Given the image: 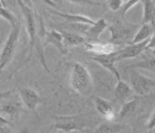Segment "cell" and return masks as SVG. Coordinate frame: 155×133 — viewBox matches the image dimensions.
I'll return each instance as SVG.
<instances>
[{
  "instance_id": "6da1fadb",
  "label": "cell",
  "mask_w": 155,
  "mask_h": 133,
  "mask_svg": "<svg viewBox=\"0 0 155 133\" xmlns=\"http://www.w3.org/2000/svg\"><path fill=\"white\" fill-rule=\"evenodd\" d=\"M69 85L74 92L83 96H90L94 92L93 78L88 68L80 63H74L71 67Z\"/></svg>"
},
{
  "instance_id": "7a4b0ae2",
  "label": "cell",
  "mask_w": 155,
  "mask_h": 133,
  "mask_svg": "<svg viewBox=\"0 0 155 133\" xmlns=\"http://www.w3.org/2000/svg\"><path fill=\"white\" fill-rule=\"evenodd\" d=\"M88 115L54 116V123L52 128L54 131H60L64 133L73 131H83L88 127Z\"/></svg>"
},
{
  "instance_id": "3957f363",
  "label": "cell",
  "mask_w": 155,
  "mask_h": 133,
  "mask_svg": "<svg viewBox=\"0 0 155 133\" xmlns=\"http://www.w3.org/2000/svg\"><path fill=\"white\" fill-rule=\"evenodd\" d=\"M20 32V23H18L16 26L12 27L10 33L0 52V73L12 62L18 43Z\"/></svg>"
},
{
  "instance_id": "277c9868",
  "label": "cell",
  "mask_w": 155,
  "mask_h": 133,
  "mask_svg": "<svg viewBox=\"0 0 155 133\" xmlns=\"http://www.w3.org/2000/svg\"><path fill=\"white\" fill-rule=\"evenodd\" d=\"M18 4L19 5L21 12L24 16L26 31H27L28 39H29V46H30L31 52L34 49L35 46L40 41L38 39L37 35V24L34 16V11L32 7L28 4V3L23 2V1H18Z\"/></svg>"
},
{
  "instance_id": "5b68a950",
  "label": "cell",
  "mask_w": 155,
  "mask_h": 133,
  "mask_svg": "<svg viewBox=\"0 0 155 133\" xmlns=\"http://www.w3.org/2000/svg\"><path fill=\"white\" fill-rule=\"evenodd\" d=\"M129 69L130 86L135 92L140 96H145L151 92L155 88V80L147 76L143 75L135 68Z\"/></svg>"
},
{
  "instance_id": "8992f818",
  "label": "cell",
  "mask_w": 155,
  "mask_h": 133,
  "mask_svg": "<svg viewBox=\"0 0 155 133\" xmlns=\"http://www.w3.org/2000/svg\"><path fill=\"white\" fill-rule=\"evenodd\" d=\"M108 28L111 33L109 43L114 46H122L131 37V34L134 32L137 26L118 20Z\"/></svg>"
},
{
  "instance_id": "52a82bcc",
  "label": "cell",
  "mask_w": 155,
  "mask_h": 133,
  "mask_svg": "<svg viewBox=\"0 0 155 133\" xmlns=\"http://www.w3.org/2000/svg\"><path fill=\"white\" fill-rule=\"evenodd\" d=\"M18 92L21 100L26 108L37 115V107L41 104H45V99L42 97L35 90L26 86L20 87Z\"/></svg>"
},
{
  "instance_id": "ba28073f",
  "label": "cell",
  "mask_w": 155,
  "mask_h": 133,
  "mask_svg": "<svg viewBox=\"0 0 155 133\" xmlns=\"http://www.w3.org/2000/svg\"><path fill=\"white\" fill-rule=\"evenodd\" d=\"M92 60L98 63L100 66L109 71L111 73H113L116 76L117 80L121 78L120 73H118V69L115 66V63L118 62L117 51H115V52L112 53H109V54L95 55V56L92 57Z\"/></svg>"
},
{
  "instance_id": "9c48e42d",
  "label": "cell",
  "mask_w": 155,
  "mask_h": 133,
  "mask_svg": "<svg viewBox=\"0 0 155 133\" xmlns=\"http://www.w3.org/2000/svg\"><path fill=\"white\" fill-rule=\"evenodd\" d=\"M148 42V39L139 43H134V44L129 43L128 45H126L124 47L119 48L117 51L118 60L121 61V60L128 59V58H134L136 57H138L139 54H141L146 50Z\"/></svg>"
},
{
  "instance_id": "30bf717a",
  "label": "cell",
  "mask_w": 155,
  "mask_h": 133,
  "mask_svg": "<svg viewBox=\"0 0 155 133\" xmlns=\"http://www.w3.org/2000/svg\"><path fill=\"white\" fill-rule=\"evenodd\" d=\"M93 102L95 106V109L98 113L108 122H114L116 118L113 106L110 102L103 98L101 96H92Z\"/></svg>"
},
{
  "instance_id": "8fae6325",
  "label": "cell",
  "mask_w": 155,
  "mask_h": 133,
  "mask_svg": "<svg viewBox=\"0 0 155 133\" xmlns=\"http://www.w3.org/2000/svg\"><path fill=\"white\" fill-rule=\"evenodd\" d=\"M44 40L45 41H44V47L49 44L56 47L64 55L68 53V48L64 46V38L61 32H58L55 29L44 31Z\"/></svg>"
},
{
  "instance_id": "7c38bea8",
  "label": "cell",
  "mask_w": 155,
  "mask_h": 133,
  "mask_svg": "<svg viewBox=\"0 0 155 133\" xmlns=\"http://www.w3.org/2000/svg\"><path fill=\"white\" fill-rule=\"evenodd\" d=\"M108 27V23L104 18H100L97 22H95L93 25H89L87 28V29L84 32L88 40L87 42L97 43V41L99 39V37L101 36L102 33L104 32V30Z\"/></svg>"
},
{
  "instance_id": "4fadbf2b",
  "label": "cell",
  "mask_w": 155,
  "mask_h": 133,
  "mask_svg": "<svg viewBox=\"0 0 155 133\" xmlns=\"http://www.w3.org/2000/svg\"><path fill=\"white\" fill-rule=\"evenodd\" d=\"M134 92V91L131 88L130 85L120 79H118L117 84L114 87V98L115 102L119 103H124L126 100L131 96Z\"/></svg>"
},
{
  "instance_id": "5bb4252c",
  "label": "cell",
  "mask_w": 155,
  "mask_h": 133,
  "mask_svg": "<svg viewBox=\"0 0 155 133\" xmlns=\"http://www.w3.org/2000/svg\"><path fill=\"white\" fill-rule=\"evenodd\" d=\"M51 13L56 14L60 18H63L66 20L67 22L74 23H79V24H84V25H93L95 23L94 20L88 18L84 15H81V14H72V13H62L59 11H56V10H50Z\"/></svg>"
},
{
  "instance_id": "9a60e30c",
  "label": "cell",
  "mask_w": 155,
  "mask_h": 133,
  "mask_svg": "<svg viewBox=\"0 0 155 133\" xmlns=\"http://www.w3.org/2000/svg\"><path fill=\"white\" fill-rule=\"evenodd\" d=\"M115 47L112 43H106V44H102L98 43H87L84 44L85 49L95 53L96 55H104V54H109L115 52Z\"/></svg>"
},
{
  "instance_id": "2e32d148",
  "label": "cell",
  "mask_w": 155,
  "mask_h": 133,
  "mask_svg": "<svg viewBox=\"0 0 155 133\" xmlns=\"http://www.w3.org/2000/svg\"><path fill=\"white\" fill-rule=\"evenodd\" d=\"M143 7L142 24L149 23L153 26L155 24V2L150 0L141 1Z\"/></svg>"
},
{
  "instance_id": "e0dca14e",
  "label": "cell",
  "mask_w": 155,
  "mask_h": 133,
  "mask_svg": "<svg viewBox=\"0 0 155 133\" xmlns=\"http://www.w3.org/2000/svg\"><path fill=\"white\" fill-rule=\"evenodd\" d=\"M64 38V46L66 47H72L79 46V45H84L87 43V39L84 37L81 36L79 34L74 33H70L67 31L61 32Z\"/></svg>"
},
{
  "instance_id": "ac0fdd59",
  "label": "cell",
  "mask_w": 155,
  "mask_h": 133,
  "mask_svg": "<svg viewBox=\"0 0 155 133\" xmlns=\"http://www.w3.org/2000/svg\"><path fill=\"white\" fill-rule=\"evenodd\" d=\"M0 111L10 116L11 119H17L22 111L20 103L17 102H6L0 104Z\"/></svg>"
},
{
  "instance_id": "d6986e66",
  "label": "cell",
  "mask_w": 155,
  "mask_h": 133,
  "mask_svg": "<svg viewBox=\"0 0 155 133\" xmlns=\"http://www.w3.org/2000/svg\"><path fill=\"white\" fill-rule=\"evenodd\" d=\"M153 26L149 23H146V24H142V26L139 28V29L135 33V34L133 37L131 43L133 44L134 43H139L146 41L150 38L153 33Z\"/></svg>"
},
{
  "instance_id": "ffe728a7",
  "label": "cell",
  "mask_w": 155,
  "mask_h": 133,
  "mask_svg": "<svg viewBox=\"0 0 155 133\" xmlns=\"http://www.w3.org/2000/svg\"><path fill=\"white\" fill-rule=\"evenodd\" d=\"M0 17L5 21H7L12 27L16 26L19 23L18 21L17 16L8 7L7 2L0 1Z\"/></svg>"
},
{
  "instance_id": "44dd1931",
  "label": "cell",
  "mask_w": 155,
  "mask_h": 133,
  "mask_svg": "<svg viewBox=\"0 0 155 133\" xmlns=\"http://www.w3.org/2000/svg\"><path fill=\"white\" fill-rule=\"evenodd\" d=\"M124 128L123 125L106 121L98 125L95 133H119Z\"/></svg>"
},
{
  "instance_id": "7402d4cb",
  "label": "cell",
  "mask_w": 155,
  "mask_h": 133,
  "mask_svg": "<svg viewBox=\"0 0 155 133\" xmlns=\"http://www.w3.org/2000/svg\"><path fill=\"white\" fill-rule=\"evenodd\" d=\"M128 68H141V69L148 70V71H153L155 72V56H147L145 57L144 59L134 64L129 65L126 67Z\"/></svg>"
},
{
  "instance_id": "603a6c76",
  "label": "cell",
  "mask_w": 155,
  "mask_h": 133,
  "mask_svg": "<svg viewBox=\"0 0 155 133\" xmlns=\"http://www.w3.org/2000/svg\"><path fill=\"white\" fill-rule=\"evenodd\" d=\"M137 105H138V101H137L136 97H134L131 101L125 102L124 103H123L121 109H120L118 114V118L123 119V118H126L128 116H130L132 113L134 112L136 107H137Z\"/></svg>"
},
{
  "instance_id": "cb8c5ba5",
  "label": "cell",
  "mask_w": 155,
  "mask_h": 133,
  "mask_svg": "<svg viewBox=\"0 0 155 133\" xmlns=\"http://www.w3.org/2000/svg\"><path fill=\"white\" fill-rule=\"evenodd\" d=\"M139 3H141V1H127V2H124L123 6H122L121 9H120L122 18H124V17L127 12H128L131 8H133L134 7L138 5Z\"/></svg>"
},
{
  "instance_id": "d4e9b609",
  "label": "cell",
  "mask_w": 155,
  "mask_h": 133,
  "mask_svg": "<svg viewBox=\"0 0 155 133\" xmlns=\"http://www.w3.org/2000/svg\"><path fill=\"white\" fill-rule=\"evenodd\" d=\"M124 3V1H121V0H110V1L106 2L109 9L113 12L120 11Z\"/></svg>"
},
{
  "instance_id": "484cf974",
  "label": "cell",
  "mask_w": 155,
  "mask_h": 133,
  "mask_svg": "<svg viewBox=\"0 0 155 133\" xmlns=\"http://www.w3.org/2000/svg\"><path fill=\"white\" fill-rule=\"evenodd\" d=\"M146 126H147V129L149 131L155 128V110L153 111V112L152 113L151 116L149 117Z\"/></svg>"
},
{
  "instance_id": "4316f807",
  "label": "cell",
  "mask_w": 155,
  "mask_h": 133,
  "mask_svg": "<svg viewBox=\"0 0 155 133\" xmlns=\"http://www.w3.org/2000/svg\"><path fill=\"white\" fill-rule=\"evenodd\" d=\"M155 49V34H153L150 38L148 39V44L146 47V50H153Z\"/></svg>"
},
{
  "instance_id": "83f0119b",
  "label": "cell",
  "mask_w": 155,
  "mask_h": 133,
  "mask_svg": "<svg viewBox=\"0 0 155 133\" xmlns=\"http://www.w3.org/2000/svg\"><path fill=\"white\" fill-rule=\"evenodd\" d=\"M9 121L6 118H4V116H0V127L4 126H8L9 125Z\"/></svg>"
},
{
  "instance_id": "f1b7e54d",
  "label": "cell",
  "mask_w": 155,
  "mask_h": 133,
  "mask_svg": "<svg viewBox=\"0 0 155 133\" xmlns=\"http://www.w3.org/2000/svg\"><path fill=\"white\" fill-rule=\"evenodd\" d=\"M0 133H13L8 126H4L0 127Z\"/></svg>"
},
{
  "instance_id": "f546056e",
  "label": "cell",
  "mask_w": 155,
  "mask_h": 133,
  "mask_svg": "<svg viewBox=\"0 0 155 133\" xmlns=\"http://www.w3.org/2000/svg\"><path fill=\"white\" fill-rule=\"evenodd\" d=\"M48 133H57V132H56V131H54V130L53 131H51V132H48Z\"/></svg>"
}]
</instances>
